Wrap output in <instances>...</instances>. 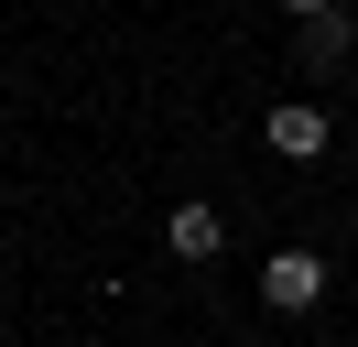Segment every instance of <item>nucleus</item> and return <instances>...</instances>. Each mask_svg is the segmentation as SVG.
Returning a JSON list of instances; mask_svg holds the SVG:
<instances>
[{"label": "nucleus", "instance_id": "nucleus-1", "mask_svg": "<svg viewBox=\"0 0 358 347\" xmlns=\"http://www.w3.org/2000/svg\"><path fill=\"white\" fill-rule=\"evenodd\" d=\"M261 304H271V315L326 304V260H315V250H271V260H261Z\"/></svg>", "mask_w": 358, "mask_h": 347}, {"label": "nucleus", "instance_id": "nucleus-2", "mask_svg": "<svg viewBox=\"0 0 358 347\" xmlns=\"http://www.w3.org/2000/svg\"><path fill=\"white\" fill-rule=\"evenodd\" d=\"M261 130H271V152H282V163H315V152H326V108H315V98H282Z\"/></svg>", "mask_w": 358, "mask_h": 347}, {"label": "nucleus", "instance_id": "nucleus-3", "mask_svg": "<svg viewBox=\"0 0 358 347\" xmlns=\"http://www.w3.org/2000/svg\"><path fill=\"white\" fill-rule=\"evenodd\" d=\"M217 239H228L217 206H174V250H185V260H217Z\"/></svg>", "mask_w": 358, "mask_h": 347}, {"label": "nucleus", "instance_id": "nucleus-4", "mask_svg": "<svg viewBox=\"0 0 358 347\" xmlns=\"http://www.w3.org/2000/svg\"><path fill=\"white\" fill-rule=\"evenodd\" d=\"M304 55H315V65L348 55V11H315V22H304Z\"/></svg>", "mask_w": 358, "mask_h": 347}, {"label": "nucleus", "instance_id": "nucleus-5", "mask_svg": "<svg viewBox=\"0 0 358 347\" xmlns=\"http://www.w3.org/2000/svg\"><path fill=\"white\" fill-rule=\"evenodd\" d=\"M315 11H336V0H293V22H315Z\"/></svg>", "mask_w": 358, "mask_h": 347}]
</instances>
